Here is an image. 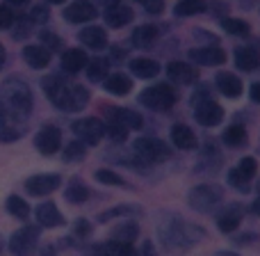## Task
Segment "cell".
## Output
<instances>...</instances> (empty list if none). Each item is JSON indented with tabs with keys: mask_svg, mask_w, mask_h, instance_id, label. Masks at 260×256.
<instances>
[{
	"mask_svg": "<svg viewBox=\"0 0 260 256\" xmlns=\"http://www.w3.org/2000/svg\"><path fill=\"white\" fill-rule=\"evenodd\" d=\"M44 92L59 110L64 112H78L87 105L89 101V92L82 85H71L69 80H64L62 76H48L44 78Z\"/></svg>",
	"mask_w": 260,
	"mask_h": 256,
	"instance_id": "cell-1",
	"label": "cell"
},
{
	"mask_svg": "<svg viewBox=\"0 0 260 256\" xmlns=\"http://www.w3.org/2000/svg\"><path fill=\"white\" fill-rule=\"evenodd\" d=\"M0 103H5L9 110L18 112L21 117H30V110H32V94H30V87L21 80H7L0 90Z\"/></svg>",
	"mask_w": 260,
	"mask_h": 256,
	"instance_id": "cell-2",
	"label": "cell"
},
{
	"mask_svg": "<svg viewBox=\"0 0 260 256\" xmlns=\"http://www.w3.org/2000/svg\"><path fill=\"white\" fill-rule=\"evenodd\" d=\"M162 238H165L167 247L187 249L203 238V231L199 229V226L185 224V222H171V224H167L165 229H162Z\"/></svg>",
	"mask_w": 260,
	"mask_h": 256,
	"instance_id": "cell-3",
	"label": "cell"
},
{
	"mask_svg": "<svg viewBox=\"0 0 260 256\" xmlns=\"http://www.w3.org/2000/svg\"><path fill=\"white\" fill-rule=\"evenodd\" d=\"M135 156L139 158L146 165H157V162H165L171 156V149L167 147L162 139L155 137H142L135 142Z\"/></svg>",
	"mask_w": 260,
	"mask_h": 256,
	"instance_id": "cell-4",
	"label": "cell"
},
{
	"mask_svg": "<svg viewBox=\"0 0 260 256\" xmlns=\"http://www.w3.org/2000/svg\"><path fill=\"white\" fill-rule=\"evenodd\" d=\"M176 92L171 90L169 85H155V87H148V90L142 92V96H139V103L146 105L148 110H157V112H165V110H169L171 105L176 103Z\"/></svg>",
	"mask_w": 260,
	"mask_h": 256,
	"instance_id": "cell-5",
	"label": "cell"
},
{
	"mask_svg": "<svg viewBox=\"0 0 260 256\" xmlns=\"http://www.w3.org/2000/svg\"><path fill=\"white\" fill-rule=\"evenodd\" d=\"M221 202V192L215 185H197L189 192V206L199 213H208Z\"/></svg>",
	"mask_w": 260,
	"mask_h": 256,
	"instance_id": "cell-6",
	"label": "cell"
},
{
	"mask_svg": "<svg viewBox=\"0 0 260 256\" xmlns=\"http://www.w3.org/2000/svg\"><path fill=\"white\" fill-rule=\"evenodd\" d=\"M73 133L85 144H99L101 137L105 135V124L96 117H87V119H80V122L73 124Z\"/></svg>",
	"mask_w": 260,
	"mask_h": 256,
	"instance_id": "cell-7",
	"label": "cell"
},
{
	"mask_svg": "<svg viewBox=\"0 0 260 256\" xmlns=\"http://www.w3.org/2000/svg\"><path fill=\"white\" fill-rule=\"evenodd\" d=\"M35 147L39 153H44V156H53V153L59 151V147H62V130L57 126H44L37 133L35 137Z\"/></svg>",
	"mask_w": 260,
	"mask_h": 256,
	"instance_id": "cell-8",
	"label": "cell"
},
{
	"mask_svg": "<svg viewBox=\"0 0 260 256\" xmlns=\"http://www.w3.org/2000/svg\"><path fill=\"white\" fill-rule=\"evenodd\" d=\"M59 183H62V179L57 174H37L25 181V190L32 197H46V194L55 192Z\"/></svg>",
	"mask_w": 260,
	"mask_h": 256,
	"instance_id": "cell-9",
	"label": "cell"
},
{
	"mask_svg": "<svg viewBox=\"0 0 260 256\" xmlns=\"http://www.w3.org/2000/svg\"><path fill=\"white\" fill-rule=\"evenodd\" d=\"M194 117L201 126H217V124L224 119V108L215 101L206 99V101H197V110H194Z\"/></svg>",
	"mask_w": 260,
	"mask_h": 256,
	"instance_id": "cell-10",
	"label": "cell"
},
{
	"mask_svg": "<svg viewBox=\"0 0 260 256\" xmlns=\"http://www.w3.org/2000/svg\"><path fill=\"white\" fill-rule=\"evenodd\" d=\"M37 238H39V229H37V226H23V229H18L16 234L12 236L9 249H12L14 254H25L37 245Z\"/></svg>",
	"mask_w": 260,
	"mask_h": 256,
	"instance_id": "cell-11",
	"label": "cell"
},
{
	"mask_svg": "<svg viewBox=\"0 0 260 256\" xmlns=\"http://www.w3.org/2000/svg\"><path fill=\"white\" fill-rule=\"evenodd\" d=\"M64 18H67L69 23H89L96 18V7L89 0H76V3H71L67 7Z\"/></svg>",
	"mask_w": 260,
	"mask_h": 256,
	"instance_id": "cell-12",
	"label": "cell"
},
{
	"mask_svg": "<svg viewBox=\"0 0 260 256\" xmlns=\"http://www.w3.org/2000/svg\"><path fill=\"white\" fill-rule=\"evenodd\" d=\"M189 58L192 62L201 64V67H217V64L226 62V53L217 46H206V48H194L189 50Z\"/></svg>",
	"mask_w": 260,
	"mask_h": 256,
	"instance_id": "cell-13",
	"label": "cell"
},
{
	"mask_svg": "<svg viewBox=\"0 0 260 256\" xmlns=\"http://www.w3.org/2000/svg\"><path fill=\"white\" fill-rule=\"evenodd\" d=\"M37 222H39L41 226H46V229H55V226L64 224V217L53 202H46L37 208Z\"/></svg>",
	"mask_w": 260,
	"mask_h": 256,
	"instance_id": "cell-14",
	"label": "cell"
},
{
	"mask_svg": "<svg viewBox=\"0 0 260 256\" xmlns=\"http://www.w3.org/2000/svg\"><path fill=\"white\" fill-rule=\"evenodd\" d=\"M167 76L174 82H178V85H189V82H194L199 78V73H197V69L189 67L187 62H171L169 67H167Z\"/></svg>",
	"mask_w": 260,
	"mask_h": 256,
	"instance_id": "cell-15",
	"label": "cell"
},
{
	"mask_svg": "<svg viewBox=\"0 0 260 256\" xmlns=\"http://www.w3.org/2000/svg\"><path fill=\"white\" fill-rule=\"evenodd\" d=\"M217 90H219L226 99H238L244 87H242V80H240L238 76H233V73H219V76H217Z\"/></svg>",
	"mask_w": 260,
	"mask_h": 256,
	"instance_id": "cell-16",
	"label": "cell"
},
{
	"mask_svg": "<svg viewBox=\"0 0 260 256\" xmlns=\"http://www.w3.org/2000/svg\"><path fill=\"white\" fill-rule=\"evenodd\" d=\"M23 60L32 69H46L50 64V50L44 46H25L23 48Z\"/></svg>",
	"mask_w": 260,
	"mask_h": 256,
	"instance_id": "cell-17",
	"label": "cell"
},
{
	"mask_svg": "<svg viewBox=\"0 0 260 256\" xmlns=\"http://www.w3.org/2000/svg\"><path fill=\"white\" fill-rule=\"evenodd\" d=\"M171 142L178 149H183V151H189V149L197 147V135H194V130L189 126H185V124H176V126L171 128Z\"/></svg>",
	"mask_w": 260,
	"mask_h": 256,
	"instance_id": "cell-18",
	"label": "cell"
},
{
	"mask_svg": "<svg viewBox=\"0 0 260 256\" xmlns=\"http://www.w3.org/2000/svg\"><path fill=\"white\" fill-rule=\"evenodd\" d=\"M240 222H242V208L240 206L226 208V211H221L219 217H217V226H219V231H224V234H233L240 226Z\"/></svg>",
	"mask_w": 260,
	"mask_h": 256,
	"instance_id": "cell-19",
	"label": "cell"
},
{
	"mask_svg": "<svg viewBox=\"0 0 260 256\" xmlns=\"http://www.w3.org/2000/svg\"><path fill=\"white\" fill-rule=\"evenodd\" d=\"M105 21H108L110 27H123L133 21V9L121 3L112 5V7H108V12H105Z\"/></svg>",
	"mask_w": 260,
	"mask_h": 256,
	"instance_id": "cell-20",
	"label": "cell"
},
{
	"mask_svg": "<svg viewBox=\"0 0 260 256\" xmlns=\"http://www.w3.org/2000/svg\"><path fill=\"white\" fill-rule=\"evenodd\" d=\"M235 64L242 71H256L260 67V50L258 48H238L235 50Z\"/></svg>",
	"mask_w": 260,
	"mask_h": 256,
	"instance_id": "cell-21",
	"label": "cell"
},
{
	"mask_svg": "<svg viewBox=\"0 0 260 256\" xmlns=\"http://www.w3.org/2000/svg\"><path fill=\"white\" fill-rule=\"evenodd\" d=\"M78 37H80L82 44L89 46V48H94V50H101V48H105V46H108V35H105L103 27H96V25L85 27V30H82Z\"/></svg>",
	"mask_w": 260,
	"mask_h": 256,
	"instance_id": "cell-22",
	"label": "cell"
},
{
	"mask_svg": "<svg viewBox=\"0 0 260 256\" xmlns=\"http://www.w3.org/2000/svg\"><path fill=\"white\" fill-rule=\"evenodd\" d=\"M87 67V55L80 48H69L62 55V69L67 73H78Z\"/></svg>",
	"mask_w": 260,
	"mask_h": 256,
	"instance_id": "cell-23",
	"label": "cell"
},
{
	"mask_svg": "<svg viewBox=\"0 0 260 256\" xmlns=\"http://www.w3.org/2000/svg\"><path fill=\"white\" fill-rule=\"evenodd\" d=\"M130 71H133L137 78L148 80V78H155L157 73H160V64H157L155 60L137 58V60H133V62H130Z\"/></svg>",
	"mask_w": 260,
	"mask_h": 256,
	"instance_id": "cell-24",
	"label": "cell"
},
{
	"mask_svg": "<svg viewBox=\"0 0 260 256\" xmlns=\"http://www.w3.org/2000/svg\"><path fill=\"white\" fill-rule=\"evenodd\" d=\"M105 90L114 96H126L133 90V80H130L126 73H112V76L105 78Z\"/></svg>",
	"mask_w": 260,
	"mask_h": 256,
	"instance_id": "cell-25",
	"label": "cell"
},
{
	"mask_svg": "<svg viewBox=\"0 0 260 256\" xmlns=\"http://www.w3.org/2000/svg\"><path fill=\"white\" fill-rule=\"evenodd\" d=\"M157 35H160L157 27L146 23V25H139L130 37H133V44L137 46V48H148V46H153L157 41Z\"/></svg>",
	"mask_w": 260,
	"mask_h": 256,
	"instance_id": "cell-26",
	"label": "cell"
},
{
	"mask_svg": "<svg viewBox=\"0 0 260 256\" xmlns=\"http://www.w3.org/2000/svg\"><path fill=\"white\" fill-rule=\"evenodd\" d=\"M96 254H114V256H130L135 254V247L133 243H126V240H110L105 245H96L94 247Z\"/></svg>",
	"mask_w": 260,
	"mask_h": 256,
	"instance_id": "cell-27",
	"label": "cell"
},
{
	"mask_svg": "<svg viewBox=\"0 0 260 256\" xmlns=\"http://www.w3.org/2000/svg\"><path fill=\"white\" fill-rule=\"evenodd\" d=\"M206 9H208L206 0H178L174 12L178 16H197V14H203Z\"/></svg>",
	"mask_w": 260,
	"mask_h": 256,
	"instance_id": "cell-28",
	"label": "cell"
},
{
	"mask_svg": "<svg viewBox=\"0 0 260 256\" xmlns=\"http://www.w3.org/2000/svg\"><path fill=\"white\" fill-rule=\"evenodd\" d=\"M110 117H117L119 122H123L130 130L135 128H142V117H139L135 110H128V108H110Z\"/></svg>",
	"mask_w": 260,
	"mask_h": 256,
	"instance_id": "cell-29",
	"label": "cell"
},
{
	"mask_svg": "<svg viewBox=\"0 0 260 256\" xmlns=\"http://www.w3.org/2000/svg\"><path fill=\"white\" fill-rule=\"evenodd\" d=\"M221 139H224L226 147L231 149H240L247 144V130L242 126H229L224 130V135H221Z\"/></svg>",
	"mask_w": 260,
	"mask_h": 256,
	"instance_id": "cell-30",
	"label": "cell"
},
{
	"mask_svg": "<svg viewBox=\"0 0 260 256\" xmlns=\"http://www.w3.org/2000/svg\"><path fill=\"white\" fill-rule=\"evenodd\" d=\"M64 194H67V202L76 204V206H80V204H85L87 199H89V190H87V185H82L80 181H71Z\"/></svg>",
	"mask_w": 260,
	"mask_h": 256,
	"instance_id": "cell-31",
	"label": "cell"
},
{
	"mask_svg": "<svg viewBox=\"0 0 260 256\" xmlns=\"http://www.w3.org/2000/svg\"><path fill=\"white\" fill-rule=\"evenodd\" d=\"M108 69H110L108 60L99 58V60H94V62H87V76H89L91 82H101L108 78Z\"/></svg>",
	"mask_w": 260,
	"mask_h": 256,
	"instance_id": "cell-32",
	"label": "cell"
},
{
	"mask_svg": "<svg viewBox=\"0 0 260 256\" xmlns=\"http://www.w3.org/2000/svg\"><path fill=\"white\" fill-rule=\"evenodd\" d=\"M105 133L110 135V139H112V142H126L130 128L123 122H119L117 117H110V124L105 126Z\"/></svg>",
	"mask_w": 260,
	"mask_h": 256,
	"instance_id": "cell-33",
	"label": "cell"
},
{
	"mask_svg": "<svg viewBox=\"0 0 260 256\" xmlns=\"http://www.w3.org/2000/svg\"><path fill=\"white\" fill-rule=\"evenodd\" d=\"M7 211H9V215L18 217V220H27V215H30L27 202H23V199L16 197V194H12V197L7 199Z\"/></svg>",
	"mask_w": 260,
	"mask_h": 256,
	"instance_id": "cell-34",
	"label": "cell"
},
{
	"mask_svg": "<svg viewBox=\"0 0 260 256\" xmlns=\"http://www.w3.org/2000/svg\"><path fill=\"white\" fill-rule=\"evenodd\" d=\"M139 229L135 222H123V224H119L117 229L112 231V238L114 240H126V243H133L135 238H137Z\"/></svg>",
	"mask_w": 260,
	"mask_h": 256,
	"instance_id": "cell-35",
	"label": "cell"
},
{
	"mask_svg": "<svg viewBox=\"0 0 260 256\" xmlns=\"http://www.w3.org/2000/svg\"><path fill=\"white\" fill-rule=\"evenodd\" d=\"M221 27H224L229 35H233V37L249 35V25L244 21H240V18H224V21H221Z\"/></svg>",
	"mask_w": 260,
	"mask_h": 256,
	"instance_id": "cell-36",
	"label": "cell"
},
{
	"mask_svg": "<svg viewBox=\"0 0 260 256\" xmlns=\"http://www.w3.org/2000/svg\"><path fill=\"white\" fill-rule=\"evenodd\" d=\"M130 215H137V208H133V206H117V208H110V211L101 213L99 220L101 222H110V220H114V217H130Z\"/></svg>",
	"mask_w": 260,
	"mask_h": 256,
	"instance_id": "cell-37",
	"label": "cell"
},
{
	"mask_svg": "<svg viewBox=\"0 0 260 256\" xmlns=\"http://www.w3.org/2000/svg\"><path fill=\"white\" fill-rule=\"evenodd\" d=\"M85 158V142L76 139L64 147V160H82Z\"/></svg>",
	"mask_w": 260,
	"mask_h": 256,
	"instance_id": "cell-38",
	"label": "cell"
},
{
	"mask_svg": "<svg viewBox=\"0 0 260 256\" xmlns=\"http://www.w3.org/2000/svg\"><path fill=\"white\" fill-rule=\"evenodd\" d=\"M249 181H251V179H247L244 174H240L235 167L229 172V183L233 185L235 190H240V192H247V190H249Z\"/></svg>",
	"mask_w": 260,
	"mask_h": 256,
	"instance_id": "cell-39",
	"label": "cell"
},
{
	"mask_svg": "<svg viewBox=\"0 0 260 256\" xmlns=\"http://www.w3.org/2000/svg\"><path fill=\"white\" fill-rule=\"evenodd\" d=\"M94 176H96V181H101L105 185H123V179L119 174H114L112 169H99Z\"/></svg>",
	"mask_w": 260,
	"mask_h": 256,
	"instance_id": "cell-40",
	"label": "cell"
},
{
	"mask_svg": "<svg viewBox=\"0 0 260 256\" xmlns=\"http://www.w3.org/2000/svg\"><path fill=\"white\" fill-rule=\"evenodd\" d=\"M235 169H238L240 174H244L247 179H251V176L256 174V169H258V162H256V158H242Z\"/></svg>",
	"mask_w": 260,
	"mask_h": 256,
	"instance_id": "cell-41",
	"label": "cell"
},
{
	"mask_svg": "<svg viewBox=\"0 0 260 256\" xmlns=\"http://www.w3.org/2000/svg\"><path fill=\"white\" fill-rule=\"evenodd\" d=\"M39 39H41V44H44V48H48V50H57L59 46H62V41H59V37L55 35V32H41L39 35Z\"/></svg>",
	"mask_w": 260,
	"mask_h": 256,
	"instance_id": "cell-42",
	"label": "cell"
},
{
	"mask_svg": "<svg viewBox=\"0 0 260 256\" xmlns=\"http://www.w3.org/2000/svg\"><path fill=\"white\" fill-rule=\"evenodd\" d=\"M14 21H16V16H14V12L9 9V5H0V30L12 27Z\"/></svg>",
	"mask_w": 260,
	"mask_h": 256,
	"instance_id": "cell-43",
	"label": "cell"
},
{
	"mask_svg": "<svg viewBox=\"0 0 260 256\" xmlns=\"http://www.w3.org/2000/svg\"><path fill=\"white\" fill-rule=\"evenodd\" d=\"M148 14H160L165 9V0H137Z\"/></svg>",
	"mask_w": 260,
	"mask_h": 256,
	"instance_id": "cell-44",
	"label": "cell"
},
{
	"mask_svg": "<svg viewBox=\"0 0 260 256\" xmlns=\"http://www.w3.org/2000/svg\"><path fill=\"white\" fill-rule=\"evenodd\" d=\"M30 21L32 23H44L48 21V9H46V5H39V7H35L30 12Z\"/></svg>",
	"mask_w": 260,
	"mask_h": 256,
	"instance_id": "cell-45",
	"label": "cell"
},
{
	"mask_svg": "<svg viewBox=\"0 0 260 256\" xmlns=\"http://www.w3.org/2000/svg\"><path fill=\"white\" fill-rule=\"evenodd\" d=\"M76 234H78V236H89V234H91L89 222H87V220H80V222H78V224H76Z\"/></svg>",
	"mask_w": 260,
	"mask_h": 256,
	"instance_id": "cell-46",
	"label": "cell"
},
{
	"mask_svg": "<svg viewBox=\"0 0 260 256\" xmlns=\"http://www.w3.org/2000/svg\"><path fill=\"white\" fill-rule=\"evenodd\" d=\"M249 96H251L256 103H260V82H253L251 90H249Z\"/></svg>",
	"mask_w": 260,
	"mask_h": 256,
	"instance_id": "cell-47",
	"label": "cell"
},
{
	"mask_svg": "<svg viewBox=\"0 0 260 256\" xmlns=\"http://www.w3.org/2000/svg\"><path fill=\"white\" fill-rule=\"evenodd\" d=\"M5 60H7V53H5V46L0 44V67L5 64Z\"/></svg>",
	"mask_w": 260,
	"mask_h": 256,
	"instance_id": "cell-48",
	"label": "cell"
},
{
	"mask_svg": "<svg viewBox=\"0 0 260 256\" xmlns=\"http://www.w3.org/2000/svg\"><path fill=\"white\" fill-rule=\"evenodd\" d=\"M121 0H101V5H105V7H112V5H119Z\"/></svg>",
	"mask_w": 260,
	"mask_h": 256,
	"instance_id": "cell-49",
	"label": "cell"
},
{
	"mask_svg": "<svg viewBox=\"0 0 260 256\" xmlns=\"http://www.w3.org/2000/svg\"><path fill=\"white\" fill-rule=\"evenodd\" d=\"M112 55H114V60H123V50L121 48H114Z\"/></svg>",
	"mask_w": 260,
	"mask_h": 256,
	"instance_id": "cell-50",
	"label": "cell"
},
{
	"mask_svg": "<svg viewBox=\"0 0 260 256\" xmlns=\"http://www.w3.org/2000/svg\"><path fill=\"white\" fill-rule=\"evenodd\" d=\"M253 213H256V215H260V197L256 199V202H253Z\"/></svg>",
	"mask_w": 260,
	"mask_h": 256,
	"instance_id": "cell-51",
	"label": "cell"
},
{
	"mask_svg": "<svg viewBox=\"0 0 260 256\" xmlns=\"http://www.w3.org/2000/svg\"><path fill=\"white\" fill-rule=\"evenodd\" d=\"M7 3H9V5H18V7H21V5H25L27 0H7Z\"/></svg>",
	"mask_w": 260,
	"mask_h": 256,
	"instance_id": "cell-52",
	"label": "cell"
},
{
	"mask_svg": "<svg viewBox=\"0 0 260 256\" xmlns=\"http://www.w3.org/2000/svg\"><path fill=\"white\" fill-rule=\"evenodd\" d=\"M46 3H48V5H62L64 0H46Z\"/></svg>",
	"mask_w": 260,
	"mask_h": 256,
	"instance_id": "cell-53",
	"label": "cell"
},
{
	"mask_svg": "<svg viewBox=\"0 0 260 256\" xmlns=\"http://www.w3.org/2000/svg\"><path fill=\"white\" fill-rule=\"evenodd\" d=\"M258 192H260V183H258Z\"/></svg>",
	"mask_w": 260,
	"mask_h": 256,
	"instance_id": "cell-54",
	"label": "cell"
}]
</instances>
